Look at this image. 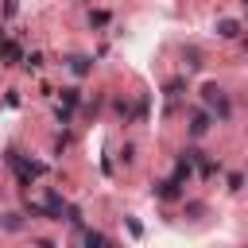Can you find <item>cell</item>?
<instances>
[{"label":"cell","mask_w":248,"mask_h":248,"mask_svg":"<svg viewBox=\"0 0 248 248\" xmlns=\"http://www.w3.org/2000/svg\"><path fill=\"white\" fill-rule=\"evenodd\" d=\"M217 35L221 39H240V23L236 19H217Z\"/></svg>","instance_id":"7"},{"label":"cell","mask_w":248,"mask_h":248,"mask_svg":"<svg viewBox=\"0 0 248 248\" xmlns=\"http://www.w3.org/2000/svg\"><path fill=\"white\" fill-rule=\"evenodd\" d=\"M78 101H81V89H78V85H66V89H62V105H66V108H74Z\"/></svg>","instance_id":"10"},{"label":"cell","mask_w":248,"mask_h":248,"mask_svg":"<svg viewBox=\"0 0 248 248\" xmlns=\"http://www.w3.org/2000/svg\"><path fill=\"white\" fill-rule=\"evenodd\" d=\"M182 58H186V66H190V70H202V54H198L194 46H190V50H186Z\"/></svg>","instance_id":"14"},{"label":"cell","mask_w":248,"mask_h":248,"mask_svg":"<svg viewBox=\"0 0 248 248\" xmlns=\"http://www.w3.org/2000/svg\"><path fill=\"white\" fill-rule=\"evenodd\" d=\"M23 46H19V39H12V35H0V66H23Z\"/></svg>","instance_id":"3"},{"label":"cell","mask_w":248,"mask_h":248,"mask_svg":"<svg viewBox=\"0 0 248 248\" xmlns=\"http://www.w3.org/2000/svg\"><path fill=\"white\" fill-rule=\"evenodd\" d=\"M182 89H186V78H170V81H167V97H170V101L182 97Z\"/></svg>","instance_id":"11"},{"label":"cell","mask_w":248,"mask_h":248,"mask_svg":"<svg viewBox=\"0 0 248 248\" xmlns=\"http://www.w3.org/2000/svg\"><path fill=\"white\" fill-rule=\"evenodd\" d=\"M205 132H209V112H194V116H190V136L202 140Z\"/></svg>","instance_id":"6"},{"label":"cell","mask_w":248,"mask_h":248,"mask_svg":"<svg viewBox=\"0 0 248 248\" xmlns=\"http://www.w3.org/2000/svg\"><path fill=\"white\" fill-rule=\"evenodd\" d=\"M4 163L16 170V182H19L23 190H31V182L46 174V167H43V163H35V159H23V151H19V147H8V151H4Z\"/></svg>","instance_id":"1"},{"label":"cell","mask_w":248,"mask_h":248,"mask_svg":"<svg viewBox=\"0 0 248 248\" xmlns=\"http://www.w3.org/2000/svg\"><path fill=\"white\" fill-rule=\"evenodd\" d=\"M240 4H244V12H248V0H240Z\"/></svg>","instance_id":"19"},{"label":"cell","mask_w":248,"mask_h":248,"mask_svg":"<svg viewBox=\"0 0 248 248\" xmlns=\"http://www.w3.org/2000/svg\"><path fill=\"white\" fill-rule=\"evenodd\" d=\"M43 217H46V221H66V202H62L58 190H46V198H43Z\"/></svg>","instance_id":"4"},{"label":"cell","mask_w":248,"mask_h":248,"mask_svg":"<svg viewBox=\"0 0 248 248\" xmlns=\"http://www.w3.org/2000/svg\"><path fill=\"white\" fill-rule=\"evenodd\" d=\"M78 240L81 244H112L105 232H97V229H78Z\"/></svg>","instance_id":"8"},{"label":"cell","mask_w":248,"mask_h":248,"mask_svg":"<svg viewBox=\"0 0 248 248\" xmlns=\"http://www.w3.org/2000/svg\"><path fill=\"white\" fill-rule=\"evenodd\" d=\"M70 70H74L78 78H85V74L93 70V58H85V54H74V58H70Z\"/></svg>","instance_id":"9"},{"label":"cell","mask_w":248,"mask_h":248,"mask_svg":"<svg viewBox=\"0 0 248 248\" xmlns=\"http://www.w3.org/2000/svg\"><path fill=\"white\" fill-rule=\"evenodd\" d=\"M151 194H155V198H163V202H178V198H182V182L163 178V182H155V186H151Z\"/></svg>","instance_id":"5"},{"label":"cell","mask_w":248,"mask_h":248,"mask_svg":"<svg viewBox=\"0 0 248 248\" xmlns=\"http://www.w3.org/2000/svg\"><path fill=\"white\" fill-rule=\"evenodd\" d=\"M89 23L93 27H108V12H89Z\"/></svg>","instance_id":"15"},{"label":"cell","mask_w":248,"mask_h":248,"mask_svg":"<svg viewBox=\"0 0 248 248\" xmlns=\"http://www.w3.org/2000/svg\"><path fill=\"white\" fill-rule=\"evenodd\" d=\"M244 186V174H229V190H240Z\"/></svg>","instance_id":"17"},{"label":"cell","mask_w":248,"mask_h":248,"mask_svg":"<svg viewBox=\"0 0 248 248\" xmlns=\"http://www.w3.org/2000/svg\"><path fill=\"white\" fill-rule=\"evenodd\" d=\"M70 112H74V108H66V105H62V108L54 112V116H58V124H70Z\"/></svg>","instance_id":"16"},{"label":"cell","mask_w":248,"mask_h":248,"mask_svg":"<svg viewBox=\"0 0 248 248\" xmlns=\"http://www.w3.org/2000/svg\"><path fill=\"white\" fill-rule=\"evenodd\" d=\"M4 16H16V0H4Z\"/></svg>","instance_id":"18"},{"label":"cell","mask_w":248,"mask_h":248,"mask_svg":"<svg viewBox=\"0 0 248 248\" xmlns=\"http://www.w3.org/2000/svg\"><path fill=\"white\" fill-rule=\"evenodd\" d=\"M43 62H46V58H43L39 50H31V54L23 58V66H27V70H43Z\"/></svg>","instance_id":"13"},{"label":"cell","mask_w":248,"mask_h":248,"mask_svg":"<svg viewBox=\"0 0 248 248\" xmlns=\"http://www.w3.org/2000/svg\"><path fill=\"white\" fill-rule=\"evenodd\" d=\"M202 97H205V105H209V108H213L221 120H229V116H232V108H229V97L221 93V85H213V81H209V85L202 89Z\"/></svg>","instance_id":"2"},{"label":"cell","mask_w":248,"mask_h":248,"mask_svg":"<svg viewBox=\"0 0 248 248\" xmlns=\"http://www.w3.org/2000/svg\"><path fill=\"white\" fill-rule=\"evenodd\" d=\"M4 229H8V232H19V229H23V213H8V217H4Z\"/></svg>","instance_id":"12"}]
</instances>
